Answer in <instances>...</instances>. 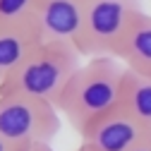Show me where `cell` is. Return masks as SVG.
<instances>
[{
	"label": "cell",
	"instance_id": "obj_8",
	"mask_svg": "<svg viewBox=\"0 0 151 151\" xmlns=\"http://www.w3.org/2000/svg\"><path fill=\"white\" fill-rule=\"evenodd\" d=\"M41 43L34 19L0 24V82Z\"/></svg>",
	"mask_w": 151,
	"mask_h": 151
},
{
	"label": "cell",
	"instance_id": "obj_2",
	"mask_svg": "<svg viewBox=\"0 0 151 151\" xmlns=\"http://www.w3.org/2000/svg\"><path fill=\"white\" fill-rule=\"evenodd\" d=\"M82 58L84 55L74 46L41 41L0 82V96L14 93V96H29L55 106L72 74L82 65Z\"/></svg>",
	"mask_w": 151,
	"mask_h": 151
},
{
	"label": "cell",
	"instance_id": "obj_13",
	"mask_svg": "<svg viewBox=\"0 0 151 151\" xmlns=\"http://www.w3.org/2000/svg\"><path fill=\"white\" fill-rule=\"evenodd\" d=\"M132 151H151V142H149V144H142V146H137V149H132Z\"/></svg>",
	"mask_w": 151,
	"mask_h": 151
},
{
	"label": "cell",
	"instance_id": "obj_4",
	"mask_svg": "<svg viewBox=\"0 0 151 151\" xmlns=\"http://www.w3.org/2000/svg\"><path fill=\"white\" fill-rule=\"evenodd\" d=\"M86 22L79 53L84 58L113 55L134 14L142 12L139 0H84Z\"/></svg>",
	"mask_w": 151,
	"mask_h": 151
},
{
	"label": "cell",
	"instance_id": "obj_9",
	"mask_svg": "<svg viewBox=\"0 0 151 151\" xmlns=\"http://www.w3.org/2000/svg\"><path fill=\"white\" fill-rule=\"evenodd\" d=\"M120 106L151 127V74H142L129 67L125 70Z\"/></svg>",
	"mask_w": 151,
	"mask_h": 151
},
{
	"label": "cell",
	"instance_id": "obj_3",
	"mask_svg": "<svg viewBox=\"0 0 151 151\" xmlns=\"http://www.w3.org/2000/svg\"><path fill=\"white\" fill-rule=\"evenodd\" d=\"M60 132V110L29 96H0V137L17 149L50 144Z\"/></svg>",
	"mask_w": 151,
	"mask_h": 151
},
{
	"label": "cell",
	"instance_id": "obj_10",
	"mask_svg": "<svg viewBox=\"0 0 151 151\" xmlns=\"http://www.w3.org/2000/svg\"><path fill=\"white\" fill-rule=\"evenodd\" d=\"M39 0H0V24L34 19Z\"/></svg>",
	"mask_w": 151,
	"mask_h": 151
},
{
	"label": "cell",
	"instance_id": "obj_12",
	"mask_svg": "<svg viewBox=\"0 0 151 151\" xmlns=\"http://www.w3.org/2000/svg\"><path fill=\"white\" fill-rule=\"evenodd\" d=\"M0 151H19V149H17V146H12L7 139H3V137H0Z\"/></svg>",
	"mask_w": 151,
	"mask_h": 151
},
{
	"label": "cell",
	"instance_id": "obj_1",
	"mask_svg": "<svg viewBox=\"0 0 151 151\" xmlns=\"http://www.w3.org/2000/svg\"><path fill=\"white\" fill-rule=\"evenodd\" d=\"M125 70L115 55H93L77 67L55 103L77 134H84L96 120L120 106Z\"/></svg>",
	"mask_w": 151,
	"mask_h": 151
},
{
	"label": "cell",
	"instance_id": "obj_11",
	"mask_svg": "<svg viewBox=\"0 0 151 151\" xmlns=\"http://www.w3.org/2000/svg\"><path fill=\"white\" fill-rule=\"evenodd\" d=\"M19 151H55L50 144H34V146H27V149H19Z\"/></svg>",
	"mask_w": 151,
	"mask_h": 151
},
{
	"label": "cell",
	"instance_id": "obj_5",
	"mask_svg": "<svg viewBox=\"0 0 151 151\" xmlns=\"http://www.w3.org/2000/svg\"><path fill=\"white\" fill-rule=\"evenodd\" d=\"M79 137L82 144L77 151H132L151 142V127L118 106Z\"/></svg>",
	"mask_w": 151,
	"mask_h": 151
},
{
	"label": "cell",
	"instance_id": "obj_6",
	"mask_svg": "<svg viewBox=\"0 0 151 151\" xmlns=\"http://www.w3.org/2000/svg\"><path fill=\"white\" fill-rule=\"evenodd\" d=\"M84 0H39L34 12V24L41 34V41L67 43L77 50L84 39Z\"/></svg>",
	"mask_w": 151,
	"mask_h": 151
},
{
	"label": "cell",
	"instance_id": "obj_7",
	"mask_svg": "<svg viewBox=\"0 0 151 151\" xmlns=\"http://www.w3.org/2000/svg\"><path fill=\"white\" fill-rule=\"evenodd\" d=\"M113 55L125 67L142 74H151V14H146L144 10L134 14Z\"/></svg>",
	"mask_w": 151,
	"mask_h": 151
}]
</instances>
